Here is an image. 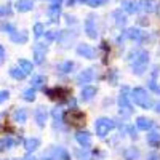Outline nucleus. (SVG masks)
<instances>
[{
  "mask_svg": "<svg viewBox=\"0 0 160 160\" xmlns=\"http://www.w3.org/2000/svg\"><path fill=\"white\" fill-rule=\"evenodd\" d=\"M93 80V71L91 69H87V71H83V72H80L78 75H77V82L78 83H90Z\"/></svg>",
  "mask_w": 160,
  "mask_h": 160,
  "instance_id": "obj_13",
  "label": "nucleus"
},
{
  "mask_svg": "<svg viewBox=\"0 0 160 160\" xmlns=\"http://www.w3.org/2000/svg\"><path fill=\"white\" fill-rule=\"evenodd\" d=\"M10 37H11V40L15 43H26L28 42V34L26 32H15V34H11Z\"/></svg>",
  "mask_w": 160,
  "mask_h": 160,
  "instance_id": "obj_19",
  "label": "nucleus"
},
{
  "mask_svg": "<svg viewBox=\"0 0 160 160\" xmlns=\"http://www.w3.org/2000/svg\"><path fill=\"white\" fill-rule=\"evenodd\" d=\"M0 31H5V32H10V35L11 34H15L16 32V29H15V26H11V24H0Z\"/></svg>",
  "mask_w": 160,
  "mask_h": 160,
  "instance_id": "obj_31",
  "label": "nucleus"
},
{
  "mask_svg": "<svg viewBox=\"0 0 160 160\" xmlns=\"http://www.w3.org/2000/svg\"><path fill=\"white\" fill-rule=\"evenodd\" d=\"M149 87H151V88H152L154 91H157V93L160 91V88H158V87L155 85V82H154V80H151V82H149Z\"/></svg>",
  "mask_w": 160,
  "mask_h": 160,
  "instance_id": "obj_39",
  "label": "nucleus"
},
{
  "mask_svg": "<svg viewBox=\"0 0 160 160\" xmlns=\"http://www.w3.org/2000/svg\"><path fill=\"white\" fill-rule=\"evenodd\" d=\"M7 15H11V8L10 5H2L0 7V16H7Z\"/></svg>",
  "mask_w": 160,
  "mask_h": 160,
  "instance_id": "obj_34",
  "label": "nucleus"
},
{
  "mask_svg": "<svg viewBox=\"0 0 160 160\" xmlns=\"http://www.w3.org/2000/svg\"><path fill=\"white\" fill-rule=\"evenodd\" d=\"M75 139H77V142L82 146V148H90L91 146V135L88 131H78L77 135H75Z\"/></svg>",
  "mask_w": 160,
  "mask_h": 160,
  "instance_id": "obj_6",
  "label": "nucleus"
},
{
  "mask_svg": "<svg viewBox=\"0 0 160 160\" xmlns=\"http://www.w3.org/2000/svg\"><path fill=\"white\" fill-rule=\"evenodd\" d=\"M51 2H53V5H59L61 0H51Z\"/></svg>",
  "mask_w": 160,
  "mask_h": 160,
  "instance_id": "obj_43",
  "label": "nucleus"
},
{
  "mask_svg": "<svg viewBox=\"0 0 160 160\" xmlns=\"http://www.w3.org/2000/svg\"><path fill=\"white\" fill-rule=\"evenodd\" d=\"M95 95H96V88H95V87H91V85L83 87L82 93H80V96H82V99H83V101H90Z\"/></svg>",
  "mask_w": 160,
  "mask_h": 160,
  "instance_id": "obj_14",
  "label": "nucleus"
},
{
  "mask_svg": "<svg viewBox=\"0 0 160 160\" xmlns=\"http://www.w3.org/2000/svg\"><path fill=\"white\" fill-rule=\"evenodd\" d=\"M106 2H108V0H88V5L90 7H101V5H104Z\"/></svg>",
  "mask_w": 160,
  "mask_h": 160,
  "instance_id": "obj_35",
  "label": "nucleus"
},
{
  "mask_svg": "<svg viewBox=\"0 0 160 160\" xmlns=\"http://www.w3.org/2000/svg\"><path fill=\"white\" fill-rule=\"evenodd\" d=\"M22 98H24V101H28V102H32L34 99H35V88H28L24 93H22Z\"/></svg>",
  "mask_w": 160,
  "mask_h": 160,
  "instance_id": "obj_25",
  "label": "nucleus"
},
{
  "mask_svg": "<svg viewBox=\"0 0 160 160\" xmlns=\"http://www.w3.org/2000/svg\"><path fill=\"white\" fill-rule=\"evenodd\" d=\"M13 122H16V123H26V122H28V111L22 109V108L15 109V112H13Z\"/></svg>",
  "mask_w": 160,
  "mask_h": 160,
  "instance_id": "obj_9",
  "label": "nucleus"
},
{
  "mask_svg": "<svg viewBox=\"0 0 160 160\" xmlns=\"http://www.w3.org/2000/svg\"><path fill=\"white\" fill-rule=\"evenodd\" d=\"M16 142H18V141H16L15 138H3L2 141H0V144H2L3 149H11V148H15Z\"/></svg>",
  "mask_w": 160,
  "mask_h": 160,
  "instance_id": "obj_24",
  "label": "nucleus"
},
{
  "mask_svg": "<svg viewBox=\"0 0 160 160\" xmlns=\"http://www.w3.org/2000/svg\"><path fill=\"white\" fill-rule=\"evenodd\" d=\"M72 68H74V62H72V61H66V62H62V64H59V66H58L59 72H62V74L71 72V69H72Z\"/></svg>",
  "mask_w": 160,
  "mask_h": 160,
  "instance_id": "obj_27",
  "label": "nucleus"
},
{
  "mask_svg": "<svg viewBox=\"0 0 160 160\" xmlns=\"http://www.w3.org/2000/svg\"><path fill=\"white\" fill-rule=\"evenodd\" d=\"M118 106H120V114H123V115H130L131 114V104H130V99L127 96V88H123V91L120 93Z\"/></svg>",
  "mask_w": 160,
  "mask_h": 160,
  "instance_id": "obj_4",
  "label": "nucleus"
},
{
  "mask_svg": "<svg viewBox=\"0 0 160 160\" xmlns=\"http://www.w3.org/2000/svg\"><path fill=\"white\" fill-rule=\"evenodd\" d=\"M114 18H115V24H117V26H125V22H127L125 15H122L120 11H115V13H114Z\"/></svg>",
  "mask_w": 160,
  "mask_h": 160,
  "instance_id": "obj_29",
  "label": "nucleus"
},
{
  "mask_svg": "<svg viewBox=\"0 0 160 160\" xmlns=\"http://www.w3.org/2000/svg\"><path fill=\"white\" fill-rule=\"evenodd\" d=\"M148 160H160V155H158V154H155V152H152V154H149V155H148Z\"/></svg>",
  "mask_w": 160,
  "mask_h": 160,
  "instance_id": "obj_38",
  "label": "nucleus"
},
{
  "mask_svg": "<svg viewBox=\"0 0 160 160\" xmlns=\"http://www.w3.org/2000/svg\"><path fill=\"white\" fill-rule=\"evenodd\" d=\"M142 8L146 10V11H148V13H152V11H155V2H154V0H142Z\"/></svg>",
  "mask_w": 160,
  "mask_h": 160,
  "instance_id": "obj_26",
  "label": "nucleus"
},
{
  "mask_svg": "<svg viewBox=\"0 0 160 160\" xmlns=\"http://www.w3.org/2000/svg\"><path fill=\"white\" fill-rule=\"evenodd\" d=\"M85 31H87L90 38H96L98 37L96 24H95V18H93V16H88V19L85 21Z\"/></svg>",
  "mask_w": 160,
  "mask_h": 160,
  "instance_id": "obj_7",
  "label": "nucleus"
},
{
  "mask_svg": "<svg viewBox=\"0 0 160 160\" xmlns=\"http://www.w3.org/2000/svg\"><path fill=\"white\" fill-rule=\"evenodd\" d=\"M61 16V7L59 5H51L50 10H48V18L51 22H56L58 18Z\"/></svg>",
  "mask_w": 160,
  "mask_h": 160,
  "instance_id": "obj_15",
  "label": "nucleus"
},
{
  "mask_svg": "<svg viewBox=\"0 0 160 160\" xmlns=\"http://www.w3.org/2000/svg\"><path fill=\"white\" fill-rule=\"evenodd\" d=\"M43 32H45V26H43V24H40V22H37V24L34 26V35L38 38V37H42V35H43Z\"/></svg>",
  "mask_w": 160,
  "mask_h": 160,
  "instance_id": "obj_30",
  "label": "nucleus"
},
{
  "mask_svg": "<svg viewBox=\"0 0 160 160\" xmlns=\"http://www.w3.org/2000/svg\"><path fill=\"white\" fill-rule=\"evenodd\" d=\"M55 37H56V32H48V34H47L48 42H51V40H55Z\"/></svg>",
  "mask_w": 160,
  "mask_h": 160,
  "instance_id": "obj_40",
  "label": "nucleus"
},
{
  "mask_svg": "<svg viewBox=\"0 0 160 160\" xmlns=\"http://www.w3.org/2000/svg\"><path fill=\"white\" fill-rule=\"evenodd\" d=\"M3 61H5V50H3L2 45H0V66L3 64Z\"/></svg>",
  "mask_w": 160,
  "mask_h": 160,
  "instance_id": "obj_37",
  "label": "nucleus"
},
{
  "mask_svg": "<svg viewBox=\"0 0 160 160\" xmlns=\"http://www.w3.org/2000/svg\"><path fill=\"white\" fill-rule=\"evenodd\" d=\"M22 160H35L34 157H26V158H22Z\"/></svg>",
  "mask_w": 160,
  "mask_h": 160,
  "instance_id": "obj_44",
  "label": "nucleus"
},
{
  "mask_svg": "<svg viewBox=\"0 0 160 160\" xmlns=\"http://www.w3.org/2000/svg\"><path fill=\"white\" fill-rule=\"evenodd\" d=\"M122 8L127 11V13H136L138 11V3L136 2H133V0H123L122 2Z\"/></svg>",
  "mask_w": 160,
  "mask_h": 160,
  "instance_id": "obj_18",
  "label": "nucleus"
},
{
  "mask_svg": "<svg viewBox=\"0 0 160 160\" xmlns=\"http://www.w3.org/2000/svg\"><path fill=\"white\" fill-rule=\"evenodd\" d=\"M45 53H47V45L45 43H37L34 47V61L37 64H42L43 58H45Z\"/></svg>",
  "mask_w": 160,
  "mask_h": 160,
  "instance_id": "obj_5",
  "label": "nucleus"
},
{
  "mask_svg": "<svg viewBox=\"0 0 160 160\" xmlns=\"http://www.w3.org/2000/svg\"><path fill=\"white\" fill-rule=\"evenodd\" d=\"M148 61H149L148 53H146V51H136V53H135V58H133V62H131L133 72H135L136 75H141V74L146 71Z\"/></svg>",
  "mask_w": 160,
  "mask_h": 160,
  "instance_id": "obj_2",
  "label": "nucleus"
},
{
  "mask_svg": "<svg viewBox=\"0 0 160 160\" xmlns=\"http://www.w3.org/2000/svg\"><path fill=\"white\" fill-rule=\"evenodd\" d=\"M3 151V148H2V144H0V152H2Z\"/></svg>",
  "mask_w": 160,
  "mask_h": 160,
  "instance_id": "obj_46",
  "label": "nucleus"
},
{
  "mask_svg": "<svg viewBox=\"0 0 160 160\" xmlns=\"http://www.w3.org/2000/svg\"><path fill=\"white\" fill-rule=\"evenodd\" d=\"M131 99L135 101V104L141 106V108H144V109H151L152 106H154L152 99L149 98L148 91H146L144 88H135V90H131Z\"/></svg>",
  "mask_w": 160,
  "mask_h": 160,
  "instance_id": "obj_1",
  "label": "nucleus"
},
{
  "mask_svg": "<svg viewBox=\"0 0 160 160\" xmlns=\"http://www.w3.org/2000/svg\"><path fill=\"white\" fill-rule=\"evenodd\" d=\"M154 123H152V120H149V118H146V117H138L136 118V127L139 128V130H149L151 127H152Z\"/></svg>",
  "mask_w": 160,
  "mask_h": 160,
  "instance_id": "obj_17",
  "label": "nucleus"
},
{
  "mask_svg": "<svg viewBox=\"0 0 160 160\" xmlns=\"http://www.w3.org/2000/svg\"><path fill=\"white\" fill-rule=\"evenodd\" d=\"M18 68H21V69L24 71V74L28 75V74L32 72V62L28 61V59H19V61H18Z\"/></svg>",
  "mask_w": 160,
  "mask_h": 160,
  "instance_id": "obj_21",
  "label": "nucleus"
},
{
  "mask_svg": "<svg viewBox=\"0 0 160 160\" xmlns=\"http://www.w3.org/2000/svg\"><path fill=\"white\" fill-rule=\"evenodd\" d=\"M10 98V91L8 90H0V104H3Z\"/></svg>",
  "mask_w": 160,
  "mask_h": 160,
  "instance_id": "obj_33",
  "label": "nucleus"
},
{
  "mask_svg": "<svg viewBox=\"0 0 160 160\" xmlns=\"http://www.w3.org/2000/svg\"><path fill=\"white\" fill-rule=\"evenodd\" d=\"M128 131H130V136H131V138H136V131H135V130H133L131 127L128 128Z\"/></svg>",
  "mask_w": 160,
  "mask_h": 160,
  "instance_id": "obj_41",
  "label": "nucleus"
},
{
  "mask_svg": "<svg viewBox=\"0 0 160 160\" xmlns=\"http://www.w3.org/2000/svg\"><path fill=\"white\" fill-rule=\"evenodd\" d=\"M148 142L149 144H152V146H157V144H160V133H149L148 135Z\"/></svg>",
  "mask_w": 160,
  "mask_h": 160,
  "instance_id": "obj_28",
  "label": "nucleus"
},
{
  "mask_svg": "<svg viewBox=\"0 0 160 160\" xmlns=\"http://www.w3.org/2000/svg\"><path fill=\"white\" fill-rule=\"evenodd\" d=\"M43 160H53V158H51V157H47V158L43 157Z\"/></svg>",
  "mask_w": 160,
  "mask_h": 160,
  "instance_id": "obj_45",
  "label": "nucleus"
},
{
  "mask_svg": "<svg viewBox=\"0 0 160 160\" xmlns=\"http://www.w3.org/2000/svg\"><path fill=\"white\" fill-rule=\"evenodd\" d=\"M45 82H47V78L43 77V75H34L32 77V80H31V83H32V88H42L43 85H45Z\"/></svg>",
  "mask_w": 160,
  "mask_h": 160,
  "instance_id": "obj_20",
  "label": "nucleus"
},
{
  "mask_svg": "<svg viewBox=\"0 0 160 160\" xmlns=\"http://www.w3.org/2000/svg\"><path fill=\"white\" fill-rule=\"evenodd\" d=\"M123 37L125 38H141V31L139 29H135V28H131V29H128L125 34H123Z\"/></svg>",
  "mask_w": 160,
  "mask_h": 160,
  "instance_id": "obj_23",
  "label": "nucleus"
},
{
  "mask_svg": "<svg viewBox=\"0 0 160 160\" xmlns=\"http://www.w3.org/2000/svg\"><path fill=\"white\" fill-rule=\"evenodd\" d=\"M10 75L15 78V80H22L26 77V74H24V71L21 68H11L10 69Z\"/></svg>",
  "mask_w": 160,
  "mask_h": 160,
  "instance_id": "obj_22",
  "label": "nucleus"
},
{
  "mask_svg": "<svg viewBox=\"0 0 160 160\" xmlns=\"http://www.w3.org/2000/svg\"><path fill=\"white\" fill-rule=\"evenodd\" d=\"M51 115H53V118H55V122H56V123H59V122H61V111H59L58 108H56V109H53Z\"/></svg>",
  "mask_w": 160,
  "mask_h": 160,
  "instance_id": "obj_36",
  "label": "nucleus"
},
{
  "mask_svg": "<svg viewBox=\"0 0 160 160\" xmlns=\"http://www.w3.org/2000/svg\"><path fill=\"white\" fill-rule=\"evenodd\" d=\"M154 111L155 112H160V102H154Z\"/></svg>",
  "mask_w": 160,
  "mask_h": 160,
  "instance_id": "obj_42",
  "label": "nucleus"
},
{
  "mask_svg": "<svg viewBox=\"0 0 160 160\" xmlns=\"http://www.w3.org/2000/svg\"><path fill=\"white\" fill-rule=\"evenodd\" d=\"M15 7H16V10L19 13H28V11H31L34 8V2L32 0H18V2L15 3Z\"/></svg>",
  "mask_w": 160,
  "mask_h": 160,
  "instance_id": "obj_10",
  "label": "nucleus"
},
{
  "mask_svg": "<svg viewBox=\"0 0 160 160\" xmlns=\"http://www.w3.org/2000/svg\"><path fill=\"white\" fill-rule=\"evenodd\" d=\"M114 127H115L114 120H111V118H108V117H101V118H98L96 122H95L96 135H98V136H101V138L108 135V133H109Z\"/></svg>",
  "mask_w": 160,
  "mask_h": 160,
  "instance_id": "obj_3",
  "label": "nucleus"
},
{
  "mask_svg": "<svg viewBox=\"0 0 160 160\" xmlns=\"http://www.w3.org/2000/svg\"><path fill=\"white\" fill-rule=\"evenodd\" d=\"M125 157H127V160H135V158L138 157V151H135V149H128V151L125 152Z\"/></svg>",
  "mask_w": 160,
  "mask_h": 160,
  "instance_id": "obj_32",
  "label": "nucleus"
},
{
  "mask_svg": "<svg viewBox=\"0 0 160 160\" xmlns=\"http://www.w3.org/2000/svg\"><path fill=\"white\" fill-rule=\"evenodd\" d=\"M38 146H40V141L37 138H28V139L24 141V148H26V151H28V152H34Z\"/></svg>",
  "mask_w": 160,
  "mask_h": 160,
  "instance_id": "obj_16",
  "label": "nucleus"
},
{
  "mask_svg": "<svg viewBox=\"0 0 160 160\" xmlns=\"http://www.w3.org/2000/svg\"><path fill=\"white\" fill-rule=\"evenodd\" d=\"M77 53H78V55L80 56H83V58H88V59H93V58H95V55H96V51L95 50H93L90 45H78L77 47Z\"/></svg>",
  "mask_w": 160,
  "mask_h": 160,
  "instance_id": "obj_8",
  "label": "nucleus"
},
{
  "mask_svg": "<svg viewBox=\"0 0 160 160\" xmlns=\"http://www.w3.org/2000/svg\"><path fill=\"white\" fill-rule=\"evenodd\" d=\"M83 120H85V115L80 111H72L69 114V123L72 125H80V123H83Z\"/></svg>",
  "mask_w": 160,
  "mask_h": 160,
  "instance_id": "obj_12",
  "label": "nucleus"
},
{
  "mask_svg": "<svg viewBox=\"0 0 160 160\" xmlns=\"http://www.w3.org/2000/svg\"><path fill=\"white\" fill-rule=\"evenodd\" d=\"M47 117H48V114H47L45 108H42V106H40V108L35 109V120H37V125H38V127H45Z\"/></svg>",
  "mask_w": 160,
  "mask_h": 160,
  "instance_id": "obj_11",
  "label": "nucleus"
}]
</instances>
